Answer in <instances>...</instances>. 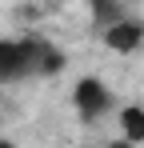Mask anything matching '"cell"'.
Returning a JSON list of instances; mask_svg holds the SVG:
<instances>
[{
	"instance_id": "1",
	"label": "cell",
	"mask_w": 144,
	"mask_h": 148,
	"mask_svg": "<svg viewBox=\"0 0 144 148\" xmlns=\"http://www.w3.org/2000/svg\"><path fill=\"white\" fill-rule=\"evenodd\" d=\"M44 40H0V80H24L36 72Z\"/></svg>"
},
{
	"instance_id": "2",
	"label": "cell",
	"mask_w": 144,
	"mask_h": 148,
	"mask_svg": "<svg viewBox=\"0 0 144 148\" xmlns=\"http://www.w3.org/2000/svg\"><path fill=\"white\" fill-rule=\"evenodd\" d=\"M72 104H76V112H80L84 120H96V116H104V112L112 108V92H108L96 76H80V80L72 84Z\"/></svg>"
},
{
	"instance_id": "3",
	"label": "cell",
	"mask_w": 144,
	"mask_h": 148,
	"mask_svg": "<svg viewBox=\"0 0 144 148\" xmlns=\"http://www.w3.org/2000/svg\"><path fill=\"white\" fill-rule=\"evenodd\" d=\"M104 44L120 56H132V52H140L144 44V20H132V16H120L112 24H104Z\"/></svg>"
},
{
	"instance_id": "4",
	"label": "cell",
	"mask_w": 144,
	"mask_h": 148,
	"mask_svg": "<svg viewBox=\"0 0 144 148\" xmlns=\"http://www.w3.org/2000/svg\"><path fill=\"white\" fill-rule=\"evenodd\" d=\"M120 128H124L128 140H144V108L140 104H128V108L120 112Z\"/></svg>"
},
{
	"instance_id": "5",
	"label": "cell",
	"mask_w": 144,
	"mask_h": 148,
	"mask_svg": "<svg viewBox=\"0 0 144 148\" xmlns=\"http://www.w3.org/2000/svg\"><path fill=\"white\" fill-rule=\"evenodd\" d=\"M88 8H92L96 28H104V24H112V20H120V16H124L120 0H88Z\"/></svg>"
},
{
	"instance_id": "6",
	"label": "cell",
	"mask_w": 144,
	"mask_h": 148,
	"mask_svg": "<svg viewBox=\"0 0 144 148\" xmlns=\"http://www.w3.org/2000/svg\"><path fill=\"white\" fill-rule=\"evenodd\" d=\"M64 68V52H56L52 44H44L40 48V60H36V76H56Z\"/></svg>"
}]
</instances>
